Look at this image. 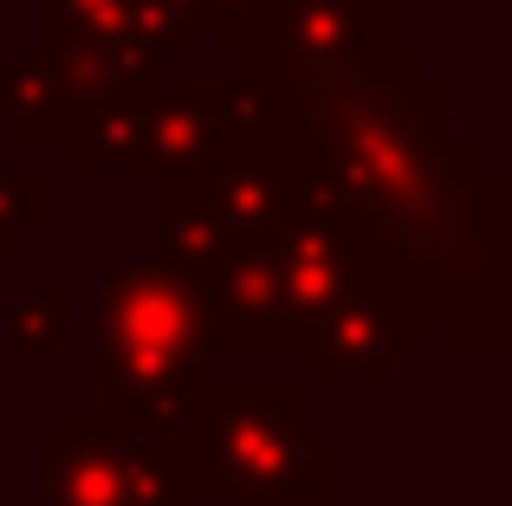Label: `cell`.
I'll list each match as a JSON object with an SVG mask.
<instances>
[{
	"instance_id": "6da1fadb",
	"label": "cell",
	"mask_w": 512,
	"mask_h": 506,
	"mask_svg": "<svg viewBox=\"0 0 512 506\" xmlns=\"http://www.w3.org/2000/svg\"><path fill=\"white\" fill-rule=\"evenodd\" d=\"M286 150L299 176L350 215L363 273L409 292L415 266L487 215H512V182L454 130V91L396 46L363 78L299 104L286 117Z\"/></svg>"
},
{
	"instance_id": "7a4b0ae2",
	"label": "cell",
	"mask_w": 512,
	"mask_h": 506,
	"mask_svg": "<svg viewBox=\"0 0 512 506\" xmlns=\"http://www.w3.org/2000/svg\"><path fill=\"white\" fill-rule=\"evenodd\" d=\"M175 442L195 500L331 506L338 494V448L312 435L305 377H201Z\"/></svg>"
},
{
	"instance_id": "3957f363",
	"label": "cell",
	"mask_w": 512,
	"mask_h": 506,
	"mask_svg": "<svg viewBox=\"0 0 512 506\" xmlns=\"http://www.w3.org/2000/svg\"><path fill=\"white\" fill-rule=\"evenodd\" d=\"M208 318L201 292L163 260H124L104 273V344H98V409H130L182 429L188 390L208 377Z\"/></svg>"
},
{
	"instance_id": "277c9868",
	"label": "cell",
	"mask_w": 512,
	"mask_h": 506,
	"mask_svg": "<svg viewBox=\"0 0 512 506\" xmlns=\"http://www.w3.org/2000/svg\"><path fill=\"white\" fill-rule=\"evenodd\" d=\"M208 33L214 52H227L292 117L299 104L363 78L396 46V7L389 0H266Z\"/></svg>"
},
{
	"instance_id": "5b68a950",
	"label": "cell",
	"mask_w": 512,
	"mask_h": 506,
	"mask_svg": "<svg viewBox=\"0 0 512 506\" xmlns=\"http://www.w3.org/2000/svg\"><path fill=\"white\" fill-rule=\"evenodd\" d=\"M273 266H279V305H286V325L299 344L363 279V253H357L350 215L325 189H312L305 176H299V195L286 202V215L273 221Z\"/></svg>"
},
{
	"instance_id": "8992f818",
	"label": "cell",
	"mask_w": 512,
	"mask_h": 506,
	"mask_svg": "<svg viewBox=\"0 0 512 506\" xmlns=\"http://www.w3.org/2000/svg\"><path fill=\"white\" fill-rule=\"evenodd\" d=\"M428 338V312L409 286L396 279H357V292H344L312 331H305V383L331 377H396V364Z\"/></svg>"
},
{
	"instance_id": "52a82bcc",
	"label": "cell",
	"mask_w": 512,
	"mask_h": 506,
	"mask_svg": "<svg viewBox=\"0 0 512 506\" xmlns=\"http://www.w3.org/2000/svg\"><path fill=\"white\" fill-rule=\"evenodd\" d=\"M65 435H85V442H98L117 461L130 506H195L188 468H182V442H175V429H163V422L91 403V409L65 416Z\"/></svg>"
},
{
	"instance_id": "ba28073f",
	"label": "cell",
	"mask_w": 512,
	"mask_h": 506,
	"mask_svg": "<svg viewBox=\"0 0 512 506\" xmlns=\"http://www.w3.org/2000/svg\"><path fill=\"white\" fill-rule=\"evenodd\" d=\"M150 182H156V260L182 273L188 286H201L240 234L214 208L208 176H150Z\"/></svg>"
},
{
	"instance_id": "9c48e42d",
	"label": "cell",
	"mask_w": 512,
	"mask_h": 506,
	"mask_svg": "<svg viewBox=\"0 0 512 506\" xmlns=\"http://www.w3.org/2000/svg\"><path fill=\"white\" fill-rule=\"evenodd\" d=\"M39 52L52 59H111L150 72V46L137 33V0H39Z\"/></svg>"
},
{
	"instance_id": "30bf717a",
	"label": "cell",
	"mask_w": 512,
	"mask_h": 506,
	"mask_svg": "<svg viewBox=\"0 0 512 506\" xmlns=\"http://www.w3.org/2000/svg\"><path fill=\"white\" fill-rule=\"evenodd\" d=\"M0 124L20 150H59L72 130V98L39 52H0Z\"/></svg>"
},
{
	"instance_id": "8fae6325",
	"label": "cell",
	"mask_w": 512,
	"mask_h": 506,
	"mask_svg": "<svg viewBox=\"0 0 512 506\" xmlns=\"http://www.w3.org/2000/svg\"><path fill=\"white\" fill-rule=\"evenodd\" d=\"M33 461H39V500L46 506H130L117 461L85 435H65V429L46 435L33 448Z\"/></svg>"
},
{
	"instance_id": "7c38bea8",
	"label": "cell",
	"mask_w": 512,
	"mask_h": 506,
	"mask_svg": "<svg viewBox=\"0 0 512 506\" xmlns=\"http://www.w3.org/2000/svg\"><path fill=\"white\" fill-rule=\"evenodd\" d=\"M65 325H72V292H59V286H26L7 299V344L20 357L59 351Z\"/></svg>"
},
{
	"instance_id": "4fadbf2b",
	"label": "cell",
	"mask_w": 512,
	"mask_h": 506,
	"mask_svg": "<svg viewBox=\"0 0 512 506\" xmlns=\"http://www.w3.org/2000/svg\"><path fill=\"white\" fill-rule=\"evenodd\" d=\"M253 7H266V0H208V26L240 20V13H253Z\"/></svg>"
},
{
	"instance_id": "5bb4252c",
	"label": "cell",
	"mask_w": 512,
	"mask_h": 506,
	"mask_svg": "<svg viewBox=\"0 0 512 506\" xmlns=\"http://www.w3.org/2000/svg\"><path fill=\"white\" fill-rule=\"evenodd\" d=\"M13 241H20V234H13V221L0 215V260H13Z\"/></svg>"
}]
</instances>
